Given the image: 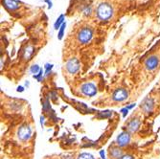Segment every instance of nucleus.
<instances>
[{"instance_id": "f257e3e1", "label": "nucleus", "mask_w": 160, "mask_h": 159, "mask_svg": "<svg viewBox=\"0 0 160 159\" xmlns=\"http://www.w3.org/2000/svg\"><path fill=\"white\" fill-rule=\"evenodd\" d=\"M97 17L101 20H108L113 14V9L109 4L107 3H101L97 8Z\"/></svg>"}, {"instance_id": "f03ea898", "label": "nucleus", "mask_w": 160, "mask_h": 159, "mask_svg": "<svg viewBox=\"0 0 160 159\" xmlns=\"http://www.w3.org/2000/svg\"><path fill=\"white\" fill-rule=\"evenodd\" d=\"M77 37H78V41L81 43H84V44L87 43L89 42L93 37V31L91 28L84 27L82 30L79 31Z\"/></svg>"}, {"instance_id": "7ed1b4c3", "label": "nucleus", "mask_w": 160, "mask_h": 159, "mask_svg": "<svg viewBox=\"0 0 160 159\" xmlns=\"http://www.w3.org/2000/svg\"><path fill=\"white\" fill-rule=\"evenodd\" d=\"M4 4L10 10H17L19 7V3L17 0H4Z\"/></svg>"}, {"instance_id": "20e7f679", "label": "nucleus", "mask_w": 160, "mask_h": 159, "mask_svg": "<svg viewBox=\"0 0 160 159\" xmlns=\"http://www.w3.org/2000/svg\"><path fill=\"white\" fill-rule=\"evenodd\" d=\"M63 18H64V17H63V15L61 14L60 15V17H59V19H58V21L57 22H56V24H55V27H56V29H58V27L60 26V23L63 21Z\"/></svg>"}]
</instances>
